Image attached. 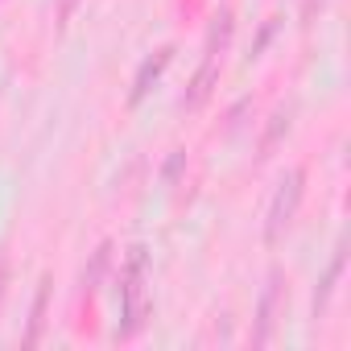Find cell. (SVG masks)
<instances>
[{
    "label": "cell",
    "instance_id": "cell-1",
    "mask_svg": "<svg viewBox=\"0 0 351 351\" xmlns=\"http://www.w3.org/2000/svg\"><path fill=\"white\" fill-rule=\"evenodd\" d=\"M116 293H120V326H116V335L120 339H136L145 330V322H149V310H153V302H149V252H145V244L128 248V256L120 265V289Z\"/></svg>",
    "mask_w": 351,
    "mask_h": 351
},
{
    "label": "cell",
    "instance_id": "cell-2",
    "mask_svg": "<svg viewBox=\"0 0 351 351\" xmlns=\"http://www.w3.org/2000/svg\"><path fill=\"white\" fill-rule=\"evenodd\" d=\"M302 199H306V169L293 165V169L281 173V182H277V191H273V199H269V211H265V244H269V248H277V244L285 240V232H289L293 219H298Z\"/></svg>",
    "mask_w": 351,
    "mask_h": 351
},
{
    "label": "cell",
    "instance_id": "cell-3",
    "mask_svg": "<svg viewBox=\"0 0 351 351\" xmlns=\"http://www.w3.org/2000/svg\"><path fill=\"white\" fill-rule=\"evenodd\" d=\"M285 302H289V281H285V273H281V269H273V273H269V281H265V289H261L256 318H252V347H269L273 326H277V322H281V314H285Z\"/></svg>",
    "mask_w": 351,
    "mask_h": 351
},
{
    "label": "cell",
    "instance_id": "cell-4",
    "mask_svg": "<svg viewBox=\"0 0 351 351\" xmlns=\"http://www.w3.org/2000/svg\"><path fill=\"white\" fill-rule=\"evenodd\" d=\"M169 62H173V46H161V50H153L141 66H136V75H132V87H128V108H136L153 87H157V79L169 71Z\"/></svg>",
    "mask_w": 351,
    "mask_h": 351
},
{
    "label": "cell",
    "instance_id": "cell-5",
    "mask_svg": "<svg viewBox=\"0 0 351 351\" xmlns=\"http://www.w3.org/2000/svg\"><path fill=\"white\" fill-rule=\"evenodd\" d=\"M215 87H219V58H211V54H203V62H199V71L191 75V83H186V95H182V112H199L211 95H215Z\"/></svg>",
    "mask_w": 351,
    "mask_h": 351
},
{
    "label": "cell",
    "instance_id": "cell-6",
    "mask_svg": "<svg viewBox=\"0 0 351 351\" xmlns=\"http://www.w3.org/2000/svg\"><path fill=\"white\" fill-rule=\"evenodd\" d=\"M343 269H347V236L335 244V256H330V265H326V273H322V281H318V289H314V318H322V314H326L330 293H335V285H339Z\"/></svg>",
    "mask_w": 351,
    "mask_h": 351
},
{
    "label": "cell",
    "instance_id": "cell-7",
    "mask_svg": "<svg viewBox=\"0 0 351 351\" xmlns=\"http://www.w3.org/2000/svg\"><path fill=\"white\" fill-rule=\"evenodd\" d=\"M50 289H54V277L46 273L38 281V293H34V310H29V326H25V347H38L42 343V330H46V310H50Z\"/></svg>",
    "mask_w": 351,
    "mask_h": 351
},
{
    "label": "cell",
    "instance_id": "cell-8",
    "mask_svg": "<svg viewBox=\"0 0 351 351\" xmlns=\"http://www.w3.org/2000/svg\"><path fill=\"white\" fill-rule=\"evenodd\" d=\"M232 34H236V13H232V9H219L215 21H211V29H207V46H203V54L223 58V50L232 46Z\"/></svg>",
    "mask_w": 351,
    "mask_h": 351
},
{
    "label": "cell",
    "instance_id": "cell-9",
    "mask_svg": "<svg viewBox=\"0 0 351 351\" xmlns=\"http://www.w3.org/2000/svg\"><path fill=\"white\" fill-rule=\"evenodd\" d=\"M289 124H293V104H281V108L269 116V128H265V136H261V153H256L261 161L273 157V149L281 145V136L289 132Z\"/></svg>",
    "mask_w": 351,
    "mask_h": 351
},
{
    "label": "cell",
    "instance_id": "cell-10",
    "mask_svg": "<svg viewBox=\"0 0 351 351\" xmlns=\"http://www.w3.org/2000/svg\"><path fill=\"white\" fill-rule=\"evenodd\" d=\"M108 261H112V244L104 240V244L91 252V265L83 269V289H87V293L99 289V281H104V273H108Z\"/></svg>",
    "mask_w": 351,
    "mask_h": 351
},
{
    "label": "cell",
    "instance_id": "cell-11",
    "mask_svg": "<svg viewBox=\"0 0 351 351\" xmlns=\"http://www.w3.org/2000/svg\"><path fill=\"white\" fill-rule=\"evenodd\" d=\"M182 169H186V149H173V153L165 157V165H161V182H165V186H173Z\"/></svg>",
    "mask_w": 351,
    "mask_h": 351
},
{
    "label": "cell",
    "instance_id": "cell-12",
    "mask_svg": "<svg viewBox=\"0 0 351 351\" xmlns=\"http://www.w3.org/2000/svg\"><path fill=\"white\" fill-rule=\"evenodd\" d=\"M330 0H302V25H314L322 13H326Z\"/></svg>",
    "mask_w": 351,
    "mask_h": 351
},
{
    "label": "cell",
    "instance_id": "cell-13",
    "mask_svg": "<svg viewBox=\"0 0 351 351\" xmlns=\"http://www.w3.org/2000/svg\"><path fill=\"white\" fill-rule=\"evenodd\" d=\"M75 5H79V0H58V29H66V25H71Z\"/></svg>",
    "mask_w": 351,
    "mask_h": 351
},
{
    "label": "cell",
    "instance_id": "cell-14",
    "mask_svg": "<svg viewBox=\"0 0 351 351\" xmlns=\"http://www.w3.org/2000/svg\"><path fill=\"white\" fill-rule=\"evenodd\" d=\"M273 29H277V25H273V21H265V29H261V38H256V42H252V58H256V54H261V50H265V42H269V38H273Z\"/></svg>",
    "mask_w": 351,
    "mask_h": 351
},
{
    "label": "cell",
    "instance_id": "cell-15",
    "mask_svg": "<svg viewBox=\"0 0 351 351\" xmlns=\"http://www.w3.org/2000/svg\"><path fill=\"white\" fill-rule=\"evenodd\" d=\"M5 289H9V265H5V256H0V302H5Z\"/></svg>",
    "mask_w": 351,
    "mask_h": 351
}]
</instances>
